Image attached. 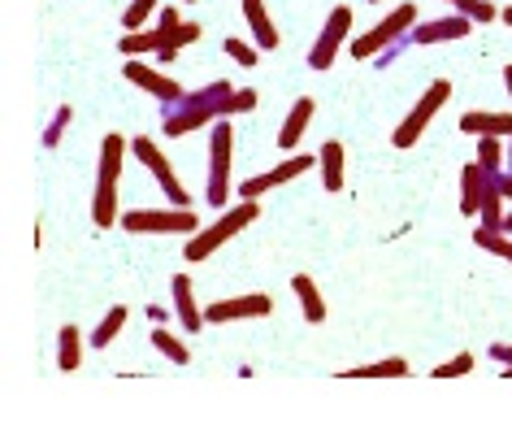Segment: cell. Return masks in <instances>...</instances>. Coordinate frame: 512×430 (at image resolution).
Segmentation results:
<instances>
[{"mask_svg": "<svg viewBox=\"0 0 512 430\" xmlns=\"http://www.w3.org/2000/svg\"><path fill=\"white\" fill-rule=\"evenodd\" d=\"M256 96L252 87H235L230 96L213 100V105H178V109H165L161 113V131L170 139H183L191 131H204V126H213L217 118H235V113H252L256 109Z\"/></svg>", "mask_w": 512, "mask_h": 430, "instance_id": "1", "label": "cell"}, {"mask_svg": "<svg viewBox=\"0 0 512 430\" xmlns=\"http://www.w3.org/2000/svg\"><path fill=\"white\" fill-rule=\"evenodd\" d=\"M126 139L105 135L100 139V166H96V192H92V222L100 231H109L118 218V179H122V157H126Z\"/></svg>", "mask_w": 512, "mask_h": 430, "instance_id": "2", "label": "cell"}, {"mask_svg": "<svg viewBox=\"0 0 512 430\" xmlns=\"http://www.w3.org/2000/svg\"><path fill=\"white\" fill-rule=\"evenodd\" d=\"M256 218H261V205H256V200H243V205H235V209H222V218H217L213 226H200L196 239H187L183 257H187L191 265H196V261H209L213 252L226 244V239H235L239 231H248Z\"/></svg>", "mask_w": 512, "mask_h": 430, "instance_id": "3", "label": "cell"}, {"mask_svg": "<svg viewBox=\"0 0 512 430\" xmlns=\"http://www.w3.org/2000/svg\"><path fill=\"white\" fill-rule=\"evenodd\" d=\"M230 157H235V131L226 118H217L209 126V187H204V200L213 209H226L230 200Z\"/></svg>", "mask_w": 512, "mask_h": 430, "instance_id": "4", "label": "cell"}, {"mask_svg": "<svg viewBox=\"0 0 512 430\" xmlns=\"http://www.w3.org/2000/svg\"><path fill=\"white\" fill-rule=\"evenodd\" d=\"M122 231L131 235H196L200 218L191 209H126L122 213Z\"/></svg>", "mask_w": 512, "mask_h": 430, "instance_id": "5", "label": "cell"}, {"mask_svg": "<svg viewBox=\"0 0 512 430\" xmlns=\"http://www.w3.org/2000/svg\"><path fill=\"white\" fill-rule=\"evenodd\" d=\"M413 27H417V5H408V0H404V5H395L374 31L356 35V40H352V57L356 61H374L382 48H391L395 40H404Z\"/></svg>", "mask_w": 512, "mask_h": 430, "instance_id": "6", "label": "cell"}, {"mask_svg": "<svg viewBox=\"0 0 512 430\" xmlns=\"http://www.w3.org/2000/svg\"><path fill=\"white\" fill-rule=\"evenodd\" d=\"M447 100H452V83H447V79H434V83L426 87V92H421L417 105L408 109V118H404L400 126H395L391 144H395V148H413L417 139H421V131H426V126L434 122V113H439V109L447 105Z\"/></svg>", "mask_w": 512, "mask_h": 430, "instance_id": "7", "label": "cell"}, {"mask_svg": "<svg viewBox=\"0 0 512 430\" xmlns=\"http://www.w3.org/2000/svg\"><path fill=\"white\" fill-rule=\"evenodd\" d=\"M131 153L144 161V170H152V179L161 183V192H165V200L170 205H178V209H191V192L183 183H178V174H174V166L165 161V153L157 148V139H148V135H135L131 139Z\"/></svg>", "mask_w": 512, "mask_h": 430, "instance_id": "8", "label": "cell"}, {"mask_svg": "<svg viewBox=\"0 0 512 430\" xmlns=\"http://www.w3.org/2000/svg\"><path fill=\"white\" fill-rule=\"evenodd\" d=\"M348 31H352V9L335 5L330 9V18H326V27H322V35H317V44L309 48V70H330L335 66V57H339L343 40H348Z\"/></svg>", "mask_w": 512, "mask_h": 430, "instance_id": "9", "label": "cell"}, {"mask_svg": "<svg viewBox=\"0 0 512 430\" xmlns=\"http://www.w3.org/2000/svg\"><path fill=\"white\" fill-rule=\"evenodd\" d=\"M313 166H317V153H296V157H287L278 170H265V174H252V179H243V183H239V196H243V200H261L265 192H274V187L300 179V174L313 170Z\"/></svg>", "mask_w": 512, "mask_h": 430, "instance_id": "10", "label": "cell"}, {"mask_svg": "<svg viewBox=\"0 0 512 430\" xmlns=\"http://www.w3.org/2000/svg\"><path fill=\"white\" fill-rule=\"evenodd\" d=\"M274 313V300L265 292H252V296H226V300H213L204 309V322L209 326H222V322H243V318H270Z\"/></svg>", "mask_w": 512, "mask_h": 430, "instance_id": "11", "label": "cell"}, {"mask_svg": "<svg viewBox=\"0 0 512 430\" xmlns=\"http://www.w3.org/2000/svg\"><path fill=\"white\" fill-rule=\"evenodd\" d=\"M122 74H126V79H131L135 87H144V92H148L152 100H161V109H170L174 100H183V92H187V87L178 83V79H170V74H161V70L144 66V61H139V57H126Z\"/></svg>", "mask_w": 512, "mask_h": 430, "instance_id": "12", "label": "cell"}, {"mask_svg": "<svg viewBox=\"0 0 512 430\" xmlns=\"http://www.w3.org/2000/svg\"><path fill=\"white\" fill-rule=\"evenodd\" d=\"M473 31V18H465V14H447V18H430V22H417L413 31V44L417 48H426V44H447V40H465V35Z\"/></svg>", "mask_w": 512, "mask_h": 430, "instance_id": "13", "label": "cell"}, {"mask_svg": "<svg viewBox=\"0 0 512 430\" xmlns=\"http://www.w3.org/2000/svg\"><path fill=\"white\" fill-rule=\"evenodd\" d=\"M170 292H174V313H178V326H183L187 335H200L209 322H204V309L196 305V292H191V278H187V274H174Z\"/></svg>", "mask_w": 512, "mask_h": 430, "instance_id": "14", "label": "cell"}, {"mask_svg": "<svg viewBox=\"0 0 512 430\" xmlns=\"http://www.w3.org/2000/svg\"><path fill=\"white\" fill-rule=\"evenodd\" d=\"M313 109H317L313 96H300L296 105H291V113L283 118V131H278V148H283V153H291L304 139V131H309V122H313Z\"/></svg>", "mask_w": 512, "mask_h": 430, "instance_id": "15", "label": "cell"}, {"mask_svg": "<svg viewBox=\"0 0 512 430\" xmlns=\"http://www.w3.org/2000/svg\"><path fill=\"white\" fill-rule=\"evenodd\" d=\"M243 18H248V31L261 53L265 48H278V31H274V18H270V9H265V0H243Z\"/></svg>", "mask_w": 512, "mask_h": 430, "instance_id": "16", "label": "cell"}, {"mask_svg": "<svg viewBox=\"0 0 512 430\" xmlns=\"http://www.w3.org/2000/svg\"><path fill=\"white\" fill-rule=\"evenodd\" d=\"M317 170H322V187L326 192H343V179H348V166H343V144L339 139H326L322 148H317Z\"/></svg>", "mask_w": 512, "mask_h": 430, "instance_id": "17", "label": "cell"}, {"mask_svg": "<svg viewBox=\"0 0 512 430\" xmlns=\"http://www.w3.org/2000/svg\"><path fill=\"white\" fill-rule=\"evenodd\" d=\"M460 131H465V135H499V139H512V113L473 109V113L460 118Z\"/></svg>", "mask_w": 512, "mask_h": 430, "instance_id": "18", "label": "cell"}, {"mask_svg": "<svg viewBox=\"0 0 512 430\" xmlns=\"http://www.w3.org/2000/svg\"><path fill=\"white\" fill-rule=\"evenodd\" d=\"M482 192H486V170L478 166V161H469V166L460 170V213H469V218H478Z\"/></svg>", "mask_w": 512, "mask_h": 430, "instance_id": "19", "label": "cell"}, {"mask_svg": "<svg viewBox=\"0 0 512 430\" xmlns=\"http://www.w3.org/2000/svg\"><path fill=\"white\" fill-rule=\"evenodd\" d=\"M291 292H296L300 305H304V322H309V326H322L326 322V300H322V292H317V283H313L309 274L291 278Z\"/></svg>", "mask_w": 512, "mask_h": 430, "instance_id": "20", "label": "cell"}, {"mask_svg": "<svg viewBox=\"0 0 512 430\" xmlns=\"http://www.w3.org/2000/svg\"><path fill=\"white\" fill-rule=\"evenodd\" d=\"M57 365L66 374H74L83 365V335H79V326H61V331H57Z\"/></svg>", "mask_w": 512, "mask_h": 430, "instance_id": "21", "label": "cell"}, {"mask_svg": "<svg viewBox=\"0 0 512 430\" xmlns=\"http://www.w3.org/2000/svg\"><path fill=\"white\" fill-rule=\"evenodd\" d=\"M126 318H131V309H126V305H113V309L105 313V318H100V326H96V331H92V339H87V344H92V348H109V344H113V339H118V335H122V326H126Z\"/></svg>", "mask_w": 512, "mask_h": 430, "instance_id": "22", "label": "cell"}, {"mask_svg": "<svg viewBox=\"0 0 512 430\" xmlns=\"http://www.w3.org/2000/svg\"><path fill=\"white\" fill-rule=\"evenodd\" d=\"M339 378H408V361L387 357V361H374V365H352V370H343Z\"/></svg>", "mask_w": 512, "mask_h": 430, "instance_id": "23", "label": "cell"}, {"mask_svg": "<svg viewBox=\"0 0 512 430\" xmlns=\"http://www.w3.org/2000/svg\"><path fill=\"white\" fill-rule=\"evenodd\" d=\"M473 244H478L482 252H495V257H504L512 265V235L508 231H491V226H478L473 231Z\"/></svg>", "mask_w": 512, "mask_h": 430, "instance_id": "24", "label": "cell"}, {"mask_svg": "<svg viewBox=\"0 0 512 430\" xmlns=\"http://www.w3.org/2000/svg\"><path fill=\"white\" fill-rule=\"evenodd\" d=\"M478 161L482 170H504V161H508V144H499V135H478Z\"/></svg>", "mask_w": 512, "mask_h": 430, "instance_id": "25", "label": "cell"}, {"mask_svg": "<svg viewBox=\"0 0 512 430\" xmlns=\"http://www.w3.org/2000/svg\"><path fill=\"white\" fill-rule=\"evenodd\" d=\"M152 344H157L161 357H165V361H174V365H187V361H191V348H187L178 335L165 331V326H157V331H152Z\"/></svg>", "mask_w": 512, "mask_h": 430, "instance_id": "26", "label": "cell"}, {"mask_svg": "<svg viewBox=\"0 0 512 430\" xmlns=\"http://www.w3.org/2000/svg\"><path fill=\"white\" fill-rule=\"evenodd\" d=\"M447 5H452V9H456V14H465V18H473V27H478V22H491V18H499L495 0H447Z\"/></svg>", "mask_w": 512, "mask_h": 430, "instance_id": "27", "label": "cell"}, {"mask_svg": "<svg viewBox=\"0 0 512 430\" xmlns=\"http://www.w3.org/2000/svg\"><path fill=\"white\" fill-rule=\"evenodd\" d=\"M74 122V109L70 105H61L57 113H53V122L44 126V148H57L61 144V135H66V126Z\"/></svg>", "mask_w": 512, "mask_h": 430, "instance_id": "28", "label": "cell"}, {"mask_svg": "<svg viewBox=\"0 0 512 430\" xmlns=\"http://www.w3.org/2000/svg\"><path fill=\"white\" fill-rule=\"evenodd\" d=\"M226 57L230 61H239V66H261V48L256 44H243V40H226Z\"/></svg>", "mask_w": 512, "mask_h": 430, "instance_id": "29", "label": "cell"}, {"mask_svg": "<svg viewBox=\"0 0 512 430\" xmlns=\"http://www.w3.org/2000/svg\"><path fill=\"white\" fill-rule=\"evenodd\" d=\"M148 14H157V0H131V9L122 14V27H126V31H139Z\"/></svg>", "mask_w": 512, "mask_h": 430, "instance_id": "30", "label": "cell"}, {"mask_svg": "<svg viewBox=\"0 0 512 430\" xmlns=\"http://www.w3.org/2000/svg\"><path fill=\"white\" fill-rule=\"evenodd\" d=\"M469 370H473V357H469V352H460V357L443 361V365H434V374H430V378H465Z\"/></svg>", "mask_w": 512, "mask_h": 430, "instance_id": "31", "label": "cell"}, {"mask_svg": "<svg viewBox=\"0 0 512 430\" xmlns=\"http://www.w3.org/2000/svg\"><path fill=\"white\" fill-rule=\"evenodd\" d=\"M404 48H413V35H404V40H395L391 48H382V53L374 57V66H378V70H387L391 61H400V53H404Z\"/></svg>", "mask_w": 512, "mask_h": 430, "instance_id": "32", "label": "cell"}, {"mask_svg": "<svg viewBox=\"0 0 512 430\" xmlns=\"http://www.w3.org/2000/svg\"><path fill=\"white\" fill-rule=\"evenodd\" d=\"M491 361L512 365V344H491Z\"/></svg>", "mask_w": 512, "mask_h": 430, "instance_id": "33", "label": "cell"}, {"mask_svg": "<svg viewBox=\"0 0 512 430\" xmlns=\"http://www.w3.org/2000/svg\"><path fill=\"white\" fill-rule=\"evenodd\" d=\"M170 313H174V309H161V305H148V318H152V326H165V322H170Z\"/></svg>", "mask_w": 512, "mask_h": 430, "instance_id": "34", "label": "cell"}, {"mask_svg": "<svg viewBox=\"0 0 512 430\" xmlns=\"http://www.w3.org/2000/svg\"><path fill=\"white\" fill-rule=\"evenodd\" d=\"M504 87H508V96H512V66H504Z\"/></svg>", "mask_w": 512, "mask_h": 430, "instance_id": "35", "label": "cell"}, {"mask_svg": "<svg viewBox=\"0 0 512 430\" xmlns=\"http://www.w3.org/2000/svg\"><path fill=\"white\" fill-rule=\"evenodd\" d=\"M504 231L512 235V209H504Z\"/></svg>", "mask_w": 512, "mask_h": 430, "instance_id": "36", "label": "cell"}, {"mask_svg": "<svg viewBox=\"0 0 512 430\" xmlns=\"http://www.w3.org/2000/svg\"><path fill=\"white\" fill-rule=\"evenodd\" d=\"M504 170L512 174V139H508V161H504Z\"/></svg>", "mask_w": 512, "mask_h": 430, "instance_id": "37", "label": "cell"}, {"mask_svg": "<svg viewBox=\"0 0 512 430\" xmlns=\"http://www.w3.org/2000/svg\"><path fill=\"white\" fill-rule=\"evenodd\" d=\"M499 18H504V22H508V27H512V5H508V9H504V14H499Z\"/></svg>", "mask_w": 512, "mask_h": 430, "instance_id": "38", "label": "cell"}, {"mask_svg": "<svg viewBox=\"0 0 512 430\" xmlns=\"http://www.w3.org/2000/svg\"><path fill=\"white\" fill-rule=\"evenodd\" d=\"M369 5H382V0H369Z\"/></svg>", "mask_w": 512, "mask_h": 430, "instance_id": "39", "label": "cell"}, {"mask_svg": "<svg viewBox=\"0 0 512 430\" xmlns=\"http://www.w3.org/2000/svg\"><path fill=\"white\" fill-rule=\"evenodd\" d=\"M187 5H191V0H187Z\"/></svg>", "mask_w": 512, "mask_h": 430, "instance_id": "40", "label": "cell"}]
</instances>
